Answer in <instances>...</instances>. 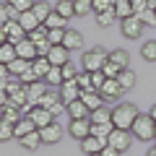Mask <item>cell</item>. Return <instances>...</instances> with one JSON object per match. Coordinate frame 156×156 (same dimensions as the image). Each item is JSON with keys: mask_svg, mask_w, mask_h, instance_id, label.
<instances>
[{"mask_svg": "<svg viewBox=\"0 0 156 156\" xmlns=\"http://www.w3.org/2000/svg\"><path fill=\"white\" fill-rule=\"evenodd\" d=\"M37 130V125H34V120L31 117H23V120H18L16 125H13V133H16V138L21 140L23 135H29V133H34Z\"/></svg>", "mask_w": 156, "mask_h": 156, "instance_id": "obj_19", "label": "cell"}, {"mask_svg": "<svg viewBox=\"0 0 156 156\" xmlns=\"http://www.w3.org/2000/svg\"><path fill=\"white\" fill-rule=\"evenodd\" d=\"M29 89V101H31L34 107H39V101H42V96L50 91V86H47V81H37V83L26 86Z\"/></svg>", "mask_w": 156, "mask_h": 156, "instance_id": "obj_14", "label": "cell"}, {"mask_svg": "<svg viewBox=\"0 0 156 156\" xmlns=\"http://www.w3.org/2000/svg\"><path fill=\"white\" fill-rule=\"evenodd\" d=\"M101 96H104V101H112V99H120V94H122V86L117 83V78H107L104 86H101L99 91Z\"/></svg>", "mask_w": 156, "mask_h": 156, "instance_id": "obj_11", "label": "cell"}, {"mask_svg": "<svg viewBox=\"0 0 156 156\" xmlns=\"http://www.w3.org/2000/svg\"><path fill=\"white\" fill-rule=\"evenodd\" d=\"M8 42V31H5V26H0V44H5Z\"/></svg>", "mask_w": 156, "mask_h": 156, "instance_id": "obj_55", "label": "cell"}, {"mask_svg": "<svg viewBox=\"0 0 156 156\" xmlns=\"http://www.w3.org/2000/svg\"><path fill=\"white\" fill-rule=\"evenodd\" d=\"M107 62H109V52H104L101 47H91L89 52H83V70L86 73L104 70Z\"/></svg>", "mask_w": 156, "mask_h": 156, "instance_id": "obj_3", "label": "cell"}, {"mask_svg": "<svg viewBox=\"0 0 156 156\" xmlns=\"http://www.w3.org/2000/svg\"><path fill=\"white\" fill-rule=\"evenodd\" d=\"M44 26H47V29H65V26H68V18H65V16H60L57 11H52L50 16H47Z\"/></svg>", "mask_w": 156, "mask_h": 156, "instance_id": "obj_31", "label": "cell"}, {"mask_svg": "<svg viewBox=\"0 0 156 156\" xmlns=\"http://www.w3.org/2000/svg\"><path fill=\"white\" fill-rule=\"evenodd\" d=\"M89 120H91V125H96V122H109V120H112V109L99 107V109H94V112L89 115Z\"/></svg>", "mask_w": 156, "mask_h": 156, "instance_id": "obj_32", "label": "cell"}, {"mask_svg": "<svg viewBox=\"0 0 156 156\" xmlns=\"http://www.w3.org/2000/svg\"><path fill=\"white\" fill-rule=\"evenodd\" d=\"M112 8H115V3H109V0H94V13H104Z\"/></svg>", "mask_w": 156, "mask_h": 156, "instance_id": "obj_47", "label": "cell"}, {"mask_svg": "<svg viewBox=\"0 0 156 156\" xmlns=\"http://www.w3.org/2000/svg\"><path fill=\"white\" fill-rule=\"evenodd\" d=\"M76 76H78V73H76V68H73L70 62H68V65H62V78H65V81H73Z\"/></svg>", "mask_w": 156, "mask_h": 156, "instance_id": "obj_51", "label": "cell"}, {"mask_svg": "<svg viewBox=\"0 0 156 156\" xmlns=\"http://www.w3.org/2000/svg\"><path fill=\"white\" fill-rule=\"evenodd\" d=\"M8 81H11V70H8V65H3V62H0V89H5Z\"/></svg>", "mask_w": 156, "mask_h": 156, "instance_id": "obj_50", "label": "cell"}, {"mask_svg": "<svg viewBox=\"0 0 156 156\" xmlns=\"http://www.w3.org/2000/svg\"><path fill=\"white\" fill-rule=\"evenodd\" d=\"M148 8H154V11H156V0H148Z\"/></svg>", "mask_w": 156, "mask_h": 156, "instance_id": "obj_58", "label": "cell"}, {"mask_svg": "<svg viewBox=\"0 0 156 156\" xmlns=\"http://www.w3.org/2000/svg\"><path fill=\"white\" fill-rule=\"evenodd\" d=\"M68 133L73 135L76 140H83L91 135V120L86 117V120H70V125H68Z\"/></svg>", "mask_w": 156, "mask_h": 156, "instance_id": "obj_4", "label": "cell"}, {"mask_svg": "<svg viewBox=\"0 0 156 156\" xmlns=\"http://www.w3.org/2000/svg\"><path fill=\"white\" fill-rule=\"evenodd\" d=\"M70 3H76V0H70Z\"/></svg>", "mask_w": 156, "mask_h": 156, "instance_id": "obj_60", "label": "cell"}, {"mask_svg": "<svg viewBox=\"0 0 156 156\" xmlns=\"http://www.w3.org/2000/svg\"><path fill=\"white\" fill-rule=\"evenodd\" d=\"M101 156H120V151H117V148H112V146L107 143V146H104V151H101Z\"/></svg>", "mask_w": 156, "mask_h": 156, "instance_id": "obj_54", "label": "cell"}, {"mask_svg": "<svg viewBox=\"0 0 156 156\" xmlns=\"http://www.w3.org/2000/svg\"><path fill=\"white\" fill-rule=\"evenodd\" d=\"M81 101L89 107V112H94V109H99V107H104V96H101L99 91H81Z\"/></svg>", "mask_w": 156, "mask_h": 156, "instance_id": "obj_15", "label": "cell"}, {"mask_svg": "<svg viewBox=\"0 0 156 156\" xmlns=\"http://www.w3.org/2000/svg\"><path fill=\"white\" fill-rule=\"evenodd\" d=\"M135 16H138L140 21H143V26H156V11H154V8H148V5H146L143 11H138Z\"/></svg>", "mask_w": 156, "mask_h": 156, "instance_id": "obj_37", "label": "cell"}, {"mask_svg": "<svg viewBox=\"0 0 156 156\" xmlns=\"http://www.w3.org/2000/svg\"><path fill=\"white\" fill-rule=\"evenodd\" d=\"M55 11L60 13V16H65V18L76 16V8H73V3H70V0H57V5H55Z\"/></svg>", "mask_w": 156, "mask_h": 156, "instance_id": "obj_39", "label": "cell"}, {"mask_svg": "<svg viewBox=\"0 0 156 156\" xmlns=\"http://www.w3.org/2000/svg\"><path fill=\"white\" fill-rule=\"evenodd\" d=\"M112 130H115V122H96V125H91V135H96V138H101V140H107L112 135Z\"/></svg>", "mask_w": 156, "mask_h": 156, "instance_id": "obj_24", "label": "cell"}, {"mask_svg": "<svg viewBox=\"0 0 156 156\" xmlns=\"http://www.w3.org/2000/svg\"><path fill=\"white\" fill-rule=\"evenodd\" d=\"M16 52H18V57H23V60H37V44H34L31 39H23V42H18L16 44Z\"/></svg>", "mask_w": 156, "mask_h": 156, "instance_id": "obj_17", "label": "cell"}, {"mask_svg": "<svg viewBox=\"0 0 156 156\" xmlns=\"http://www.w3.org/2000/svg\"><path fill=\"white\" fill-rule=\"evenodd\" d=\"M21 146H23L26 151H37L39 146H42V135H39V130H34V133L23 135V138H21Z\"/></svg>", "mask_w": 156, "mask_h": 156, "instance_id": "obj_30", "label": "cell"}, {"mask_svg": "<svg viewBox=\"0 0 156 156\" xmlns=\"http://www.w3.org/2000/svg\"><path fill=\"white\" fill-rule=\"evenodd\" d=\"M60 99H62V104H70V101H76V99H81V89H78V83H76V78L73 81H65V83L60 86Z\"/></svg>", "mask_w": 156, "mask_h": 156, "instance_id": "obj_6", "label": "cell"}, {"mask_svg": "<svg viewBox=\"0 0 156 156\" xmlns=\"http://www.w3.org/2000/svg\"><path fill=\"white\" fill-rule=\"evenodd\" d=\"M140 55H143L146 60H156V42H146V44L140 47Z\"/></svg>", "mask_w": 156, "mask_h": 156, "instance_id": "obj_45", "label": "cell"}, {"mask_svg": "<svg viewBox=\"0 0 156 156\" xmlns=\"http://www.w3.org/2000/svg\"><path fill=\"white\" fill-rule=\"evenodd\" d=\"M68 55H70V50H65L62 44H52L47 60H50L55 68H62V65H68V62H70V57H68Z\"/></svg>", "mask_w": 156, "mask_h": 156, "instance_id": "obj_10", "label": "cell"}, {"mask_svg": "<svg viewBox=\"0 0 156 156\" xmlns=\"http://www.w3.org/2000/svg\"><path fill=\"white\" fill-rule=\"evenodd\" d=\"M5 31H8V42H13V44H18V42H23V39L29 37V31L18 23V18H11V21L5 23Z\"/></svg>", "mask_w": 156, "mask_h": 156, "instance_id": "obj_8", "label": "cell"}, {"mask_svg": "<svg viewBox=\"0 0 156 156\" xmlns=\"http://www.w3.org/2000/svg\"><path fill=\"white\" fill-rule=\"evenodd\" d=\"M8 101H11V94H8L5 89H0V109H5Z\"/></svg>", "mask_w": 156, "mask_h": 156, "instance_id": "obj_53", "label": "cell"}, {"mask_svg": "<svg viewBox=\"0 0 156 156\" xmlns=\"http://www.w3.org/2000/svg\"><path fill=\"white\" fill-rule=\"evenodd\" d=\"M57 104H62V99H60V91H52V89L47 91L44 96H42V101H39V107H44V109H50V112L55 109Z\"/></svg>", "mask_w": 156, "mask_h": 156, "instance_id": "obj_27", "label": "cell"}, {"mask_svg": "<svg viewBox=\"0 0 156 156\" xmlns=\"http://www.w3.org/2000/svg\"><path fill=\"white\" fill-rule=\"evenodd\" d=\"M26 39H31L34 44H42V42H47V26L42 23L39 29H34V31H29V37Z\"/></svg>", "mask_w": 156, "mask_h": 156, "instance_id": "obj_41", "label": "cell"}, {"mask_svg": "<svg viewBox=\"0 0 156 156\" xmlns=\"http://www.w3.org/2000/svg\"><path fill=\"white\" fill-rule=\"evenodd\" d=\"M115 18H117L115 8H112V11H104V13H96V23H99L101 29H109L112 23H115Z\"/></svg>", "mask_w": 156, "mask_h": 156, "instance_id": "obj_36", "label": "cell"}, {"mask_svg": "<svg viewBox=\"0 0 156 156\" xmlns=\"http://www.w3.org/2000/svg\"><path fill=\"white\" fill-rule=\"evenodd\" d=\"M115 13H117V18H130V16H135V8H133V3L130 0H117L115 3Z\"/></svg>", "mask_w": 156, "mask_h": 156, "instance_id": "obj_25", "label": "cell"}, {"mask_svg": "<svg viewBox=\"0 0 156 156\" xmlns=\"http://www.w3.org/2000/svg\"><path fill=\"white\" fill-rule=\"evenodd\" d=\"M91 81H94V89H96V91H101V86H104L107 76H104L101 70H96V73H91Z\"/></svg>", "mask_w": 156, "mask_h": 156, "instance_id": "obj_49", "label": "cell"}, {"mask_svg": "<svg viewBox=\"0 0 156 156\" xmlns=\"http://www.w3.org/2000/svg\"><path fill=\"white\" fill-rule=\"evenodd\" d=\"M76 83H78V89H81V91H96L94 89V81H91V73H78V76H76Z\"/></svg>", "mask_w": 156, "mask_h": 156, "instance_id": "obj_35", "label": "cell"}, {"mask_svg": "<svg viewBox=\"0 0 156 156\" xmlns=\"http://www.w3.org/2000/svg\"><path fill=\"white\" fill-rule=\"evenodd\" d=\"M31 11H34V16H37L39 21L44 23V21H47V16H50V13L55 11V8H52L50 3H44V0H42V3H34V8H31Z\"/></svg>", "mask_w": 156, "mask_h": 156, "instance_id": "obj_34", "label": "cell"}, {"mask_svg": "<svg viewBox=\"0 0 156 156\" xmlns=\"http://www.w3.org/2000/svg\"><path fill=\"white\" fill-rule=\"evenodd\" d=\"M73 8H76V16H86V13L94 11V0H76Z\"/></svg>", "mask_w": 156, "mask_h": 156, "instance_id": "obj_40", "label": "cell"}, {"mask_svg": "<svg viewBox=\"0 0 156 156\" xmlns=\"http://www.w3.org/2000/svg\"><path fill=\"white\" fill-rule=\"evenodd\" d=\"M140 112L135 109V104H117L115 109H112V122H115V128L120 130H130L133 128V122L138 120Z\"/></svg>", "mask_w": 156, "mask_h": 156, "instance_id": "obj_1", "label": "cell"}, {"mask_svg": "<svg viewBox=\"0 0 156 156\" xmlns=\"http://www.w3.org/2000/svg\"><path fill=\"white\" fill-rule=\"evenodd\" d=\"M39 135H42V143H57V140H62V128L57 122H52V125H47V128H42L39 130Z\"/></svg>", "mask_w": 156, "mask_h": 156, "instance_id": "obj_12", "label": "cell"}, {"mask_svg": "<svg viewBox=\"0 0 156 156\" xmlns=\"http://www.w3.org/2000/svg\"><path fill=\"white\" fill-rule=\"evenodd\" d=\"M37 81H42V78H39L34 70H26V73L21 76V83H23V86H31V83H37Z\"/></svg>", "mask_w": 156, "mask_h": 156, "instance_id": "obj_48", "label": "cell"}, {"mask_svg": "<svg viewBox=\"0 0 156 156\" xmlns=\"http://www.w3.org/2000/svg\"><path fill=\"white\" fill-rule=\"evenodd\" d=\"M34 3H37V0H8V5H11V8H16L18 13L31 11V8H34Z\"/></svg>", "mask_w": 156, "mask_h": 156, "instance_id": "obj_42", "label": "cell"}, {"mask_svg": "<svg viewBox=\"0 0 156 156\" xmlns=\"http://www.w3.org/2000/svg\"><path fill=\"white\" fill-rule=\"evenodd\" d=\"M29 117L34 120L37 130H42V128H47V125H52V122H55V115H52L50 109H44V107H34V112H31Z\"/></svg>", "mask_w": 156, "mask_h": 156, "instance_id": "obj_9", "label": "cell"}, {"mask_svg": "<svg viewBox=\"0 0 156 156\" xmlns=\"http://www.w3.org/2000/svg\"><path fill=\"white\" fill-rule=\"evenodd\" d=\"M31 70H34V73H37V76H39V78H42V81H44V76H47V73H50V70H52V62H50V60H47V57H37V60H34V62H31Z\"/></svg>", "mask_w": 156, "mask_h": 156, "instance_id": "obj_28", "label": "cell"}, {"mask_svg": "<svg viewBox=\"0 0 156 156\" xmlns=\"http://www.w3.org/2000/svg\"><path fill=\"white\" fill-rule=\"evenodd\" d=\"M104 146H107V140L96 138V135H89V138L81 140V148H83L86 156H91V154H101V151H104Z\"/></svg>", "mask_w": 156, "mask_h": 156, "instance_id": "obj_13", "label": "cell"}, {"mask_svg": "<svg viewBox=\"0 0 156 156\" xmlns=\"http://www.w3.org/2000/svg\"><path fill=\"white\" fill-rule=\"evenodd\" d=\"M148 115H151V117H154V120H156V104L151 107V112H148Z\"/></svg>", "mask_w": 156, "mask_h": 156, "instance_id": "obj_57", "label": "cell"}, {"mask_svg": "<svg viewBox=\"0 0 156 156\" xmlns=\"http://www.w3.org/2000/svg\"><path fill=\"white\" fill-rule=\"evenodd\" d=\"M0 120H5V122L16 125L18 120H23V112H21V107H13V104H8L5 109H0Z\"/></svg>", "mask_w": 156, "mask_h": 156, "instance_id": "obj_20", "label": "cell"}, {"mask_svg": "<svg viewBox=\"0 0 156 156\" xmlns=\"http://www.w3.org/2000/svg\"><path fill=\"white\" fill-rule=\"evenodd\" d=\"M130 133H133L138 140H154L156 138V120L151 115H138V120L133 122Z\"/></svg>", "mask_w": 156, "mask_h": 156, "instance_id": "obj_2", "label": "cell"}, {"mask_svg": "<svg viewBox=\"0 0 156 156\" xmlns=\"http://www.w3.org/2000/svg\"><path fill=\"white\" fill-rule=\"evenodd\" d=\"M31 62L34 60H23V57H16V60L8 65V70H11V76H16V78H21L26 70H31Z\"/></svg>", "mask_w": 156, "mask_h": 156, "instance_id": "obj_21", "label": "cell"}, {"mask_svg": "<svg viewBox=\"0 0 156 156\" xmlns=\"http://www.w3.org/2000/svg\"><path fill=\"white\" fill-rule=\"evenodd\" d=\"M11 138H16V133H13V125L5 122V120H0V143H3V140H11Z\"/></svg>", "mask_w": 156, "mask_h": 156, "instance_id": "obj_43", "label": "cell"}, {"mask_svg": "<svg viewBox=\"0 0 156 156\" xmlns=\"http://www.w3.org/2000/svg\"><path fill=\"white\" fill-rule=\"evenodd\" d=\"M8 21H11V11H8V5L0 3V26H5Z\"/></svg>", "mask_w": 156, "mask_h": 156, "instance_id": "obj_52", "label": "cell"}, {"mask_svg": "<svg viewBox=\"0 0 156 156\" xmlns=\"http://www.w3.org/2000/svg\"><path fill=\"white\" fill-rule=\"evenodd\" d=\"M44 81H47L50 89H60V86L65 83V78H62V68H55V65H52V70L44 76Z\"/></svg>", "mask_w": 156, "mask_h": 156, "instance_id": "obj_26", "label": "cell"}, {"mask_svg": "<svg viewBox=\"0 0 156 156\" xmlns=\"http://www.w3.org/2000/svg\"><path fill=\"white\" fill-rule=\"evenodd\" d=\"M26 101H29V89H26V86H21L16 94H11V101H8V104H13V107H23Z\"/></svg>", "mask_w": 156, "mask_h": 156, "instance_id": "obj_38", "label": "cell"}, {"mask_svg": "<svg viewBox=\"0 0 156 156\" xmlns=\"http://www.w3.org/2000/svg\"><path fill=\"white\" fill-rule=\"evenodd\" d=\"M16 57H18V52H16V44H13V42L0 44V62H3V65H11Z\"/></svg>", "mask_w": 156, "mask_h": 156, "instance_id": "obj_23", "label": "cell"}, {"mask_svg": "<svg viewBox=\"0 0 156 156\" xmlns=\"http://www.w3.org/2000/svg\"><path fill=\"white\" fill-rule=\"evenodd\" d=\"M120 70H122V68H120V65H115V62H107V65H104V70H101V73H104V76L107 78H117V76H120Z\"/></svg>", "mask_w": 156, "mask_h": 156, "instance_id": "obj_46", "label": "cell"}, {"mask_svg": "<svg viewBox=\"0 0 156 156\" xmlns=\"http://www.w3.org/2000/svg\"><path fill=\"white\" fill-rule=\"evenodd\" d=\"M109 60L115 62V65H120L122 70L130 65V55H128L125 50H112V52H109Z\"/></svg>", "mask_w": 156, "mask_h": 156, "instance_id": "obj_33", "label": "cell"}, {"mask_svg": "<svg viewBox=\"0 0 156 156\" xmlns=\"http://www.w3.org/2000/svg\"><path fill=\"white\" fill-rule=\"evenodd\" d=\"M83 44V39H81V34L76 31V29H65V37H62V47L65 50H78V47Z\"/></svg>", "mask_w": 156, "mask_h": 156, "instance_id": "obj_18", "label": "cell"}, {"mask_svg": "<svg viewBox=\"0 0 156 156\" xmlns=\"http://www.w3.org/2000/svg\"><path fill=\"white\" fill-rule=\"evenodd\" d=\"M146 156H156V146H154V148H148V151H146Z\"/></svg>", "mask_w": 156, "mask_h": 156, "instance_id": "obj_56", "label": "cell"}, {"mask_svg": "<svg viewBox=\"0 0 156 156\" xmlns=\"http://www.w3.org/2000/svg\"><path fill=\"white\" fill-rule=\"evenodd\" d=\"M18 23H21L26 31H34V29H39L42 26V21H39L37 16H34V11H23L21 16H18Z\"/></svg>", "mask_w": 156, "mask_h": 156, "instance_id": "obj_22", "label": "cell"}, {"mask_svg": "<svg viewBox=\"0 0 156 156\" xmlns=\"http://www.w3.org/2000/svg\"><path fill=\"white\" fill-rule=\"evenodd\" d=\"M62 37H65V29H47L50 44H62Z\"/></svg>", "mask_w": 156, "mask_h": 156, "instance_id": "obj_44", "label": "cell"}, {"mask_svg": "<svg viewBox=\"0 0 156 156\" xmlns=\"http://www.w3.org/2000/svg\"><path fill=\"white\" fill-rule=\"evenodd\" d=\"M107 143L122 154V151L130 146V130H120V128H115V130H112V135L107 138Z\"/></svg>", "mask_w": 156, "mask_h": 156, "instance_id": "obj_5", "label": "cell"}, {"mask_svg": "<svg viewBox=\"0 0 156 156\" xmlns=\"http://www.w3.org/2000/svg\"><path fill=\"white\" fill-rule=\"evenodd\" d=\"M117 83L122 86V91H130L135 86V73L130 70V68H125V70H120V76H117Z\"/></svg>", "mask_w": 156, "mask_h": 156, "instance_id": "obj_29", "label": "cell"}, {"mask_svg": "<svg viewBox=\"0 0 156 156\" xmlns=\"http://www.w3.org/2000/svg\"><path fill=\"white\" fill-rule=\"evenodd\" d=\"M140 34H143V21H140L138 16H130L122 21V37L128 39H138Z\"/></svg>", "mask_w": 156, "mask_h": 156, "instance_id": "obj_7", "label": "cell"}, {"mask_svg": "<svg viewBox=\"0 0 156 156\" xmlns=\"http://www.w3.org/2000/svg\"><path fill=\"white\" fill-rule=\"evenodd\" d=\"M91 156H101V154H91Z\"/></svg>", "mask_w": 156, "mask_h": 156, "instance_id": "obj_59", "label": "cell"}, {"mask_svg": "<svg viewBox=\"0 0 156 156\" xmlns=\"http://www.w3.org/2000/svg\"><path fill=\"white\" fill-rule=\"evenodd\" d=\"M65 109H68V115H70V120H86V117L91 115V112H89V107H86L81 99L70 101V104H68Z\"/></svg>", "mask_w": 156, "mask_h": 156, "instance_id": "obj_16", "label": "cell"}]
</instances>
